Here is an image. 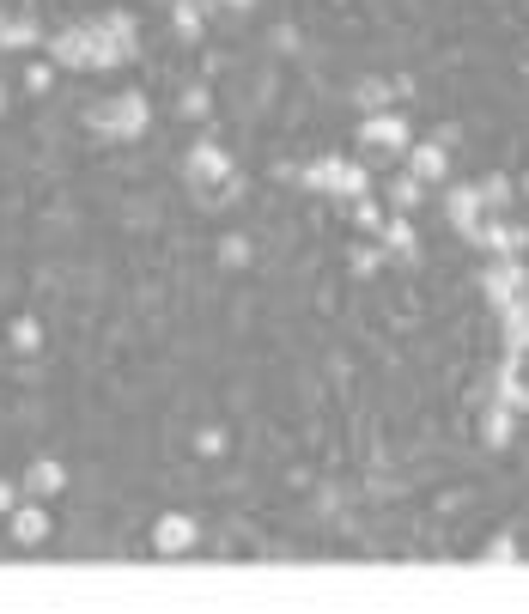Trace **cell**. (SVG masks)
Listing matches in <instances>:
<instances>
[{"instance_id":"cell-1","label":"cell","mask_w":529,"mask_h":614,"mask_svg":"<svg viewBox=\"0 0 529 614\" xmlns=\"http://www.w3.org/2000/svg\"><path fill=\"white\" fill-rule=\"evenodd\" d=\"M49 55H55V67L110 73V67H128L140 55V25L128 13H104V19H86V25H67V31H55Z\"/></svg>"},{"instance_id":"cell-2","label":"cell","mask_w":529,"mask_h":614,"mask_svg":"<svg viewBox=\"0 0 529 614\" xmlns=\"http://www.w3.org/2000/svg\"><path fill=\"white\" fill-rule=\"evenodd\" d=\"M183 177H189V189L201 195V207H232V201L244 195V177H238V165H232V152L213 146V140H201V146L183 152Z\"/></svg>"},{"instance_id":"cell-3","label":"cell","mask_w":529,"mask_h":614,"mask_svg":"<svg viewBox=\"0 0 529 614\" xmlns=\"http://www.w3.org/2000/svg\"><path fill=\"white\" fill-rule=\"evenodd\" d=\"M298 183H305L311 195H329V201H359L371 189L365 165H353L347 152H323V159H311L305 171H298Z\"/></svg>"},{"instance_id":"cell-4","label":"cell","mask_w":529,"mask_h":614,"mask_svg":"<svg viewBox=\"0 0 529 614\" xmlns=\"http://www.w3.org/2000/svg\"><path fill=\"white\" fill-rule=\"evenodd\" d=\"M146 122H153V104H146L140 92H122V98H104L86 110V128L104 134V140H140Z\"/></svg>"},{"instance_id":"cell-5","label":"cell","mask_w":529,"mask_h":614,"mask_svg":"<svg viewBox=\"0 0 529 614\" xmlns=\"http://www.w3.org/2000/svg\"><path fill=\"white\" fill-rule=\"evenodd\" d=\"M359 146H371V152H390V159H402V152L414 146V134H408V116H402V110H371V116H359Z\"/></svg>"},{"instance_id":"cell-6","label":"cell","mask_w":529,"mask_h":614,"mask_svg":"<svg viewBox=\"0 0 529 614\" xmlns=\"http://www.w3.org/2000/svg\"><path fill=\"white\" fill-rule=\"evenodd\" d=\"M523 286H529V268H523L517 256H493V262H487V274H481V292H487L493 311H505V304H511Z\"/></svg>"},{"instance_id":"cell-7","label":"cell","mask_w":529,"mask_h":614,"mask_svg":"<svg viewBox=\"0 0 529 614\" xmlns=\"http://www.w3.org/2000/svg\"><path fill=\"white\" fill-rule=\"evenodd\" d=\"M195 542H201V523H195L189 511H165V517L153 523V554H165V560L189 554Z\"/></svg>"},{"instance_id":"cell-8","label":"cell","mask_w":529,"mask_h":614,"mask_svg":"<svg viewBox=\"0 0 529 614\" xmlns=\"http://www.w3.org/2000/svg\"><path fill=\"white\" fill-rule=\"evenodd\" d=\"M493 402H505L511 414H529V377H523V353H505V365L493 371Z\"/></svg>"},{"instance_id":"cell-9","label":"cell","mask_w":529,"mask_h":614,"mask_svg":"<svg viewBox=\"0 0 529 614\" xmlns=\"http://www.w3.org/2000/svg\"><path fill=\"white\" fill-rule=\"evenodd\" d=\"M444 213H450V225H457L463 238H475L481 225H487V207H481L475 183H457V189H444Z\"/></svg>"},{"instance_id":"cell-10","label":"cell","mask_w":529,"mask_h":614,"mask_svg":"<svg viewBox=\"0 0 529 614\" xmlns=\"http://www.w3.org/2000/svg\"><path fill=\"white\" fill-rule=\"evenodd\" d=\"M7 517H13V542L19 548H43L49 542V505L43 499H19Z\"/></svg>"},{"instance_id":"cell-11","label":"cell","mask_w":529,"mask_h":614,"mask_svg":"<svg viewBox=\"0 0 529 614\" xmlns=\"http://www.w3.org/2000/svg\"><path fill=\"white\" fill-rule=\"evenodd\" d=\"M469 244H475V250H487V256H517V250L529 244V232H523V225H505L499 213H487V225H481Z\"/></svg>"},{"instance_id":"cell-12","label":"cell","mask_w":529,"mask_h":614,"mask_svg":"<svg viewBox=\"0 0 529 614\" xmlns=\"http://www.w3.org/2000/svg\"><path fill=\"white\" fill-rule=\"evenodd\" d=\"M19 493H25V499H43V505H49L55 493H67V469L55 463V456H37V463L25 469V481H19Z\"/></svg>"},{"instance_id":"cell-13","label":"cell","mask_w":529,"mask_h":614,"mask_svg":"<svg viewBox=\"0 0 529 614\" xmlns=\"http://www.w3.org/2000/svg\"><path fill=\"white\" fill-rule=\"evenodd\" d=\"M377 238H384V256H390V262H414V256H420V238H414L408 213H384V225H377Z\"/></svg>"},{"instance_id":"cell-14","label":"cell","mask_w":529,"mask_h":614,"mask_svg":"<svg viewBox=\"0 0 529 614\" xmlns=\"http://www.w3.org/2000/svg\"><path fill=\"white\" fill-rule=\"evenodd\" d=\"M402 171L432 189V183H444V171H450V152H444V146H408V152H402Z\"/></svg>"},{"instance_id":"cell-15","label":"cell","mask_w":529,"mask_h":614,"mask_svg":"<svg viewBox=\"0 0 529 614\" xmlns=\"http://www.w3.org/2000/svg\"><path fill=\"white\" fill-rule=\"evenodd\" d=\"M43 43V25L31 13H0V49H37Z\"/></svg>"},{"instance_id":"cell-16","label":"cell","mask_w":529,"mask_h":614,"mask_svg":"<svg viewBox=\"0 0 529 614\" xmlns=\"http://www.w3.org/2000/svg\"><path fill=\"white\" fill-rule=\"evenodd\" d=\"M511 432H517V414H511L505 402H487V414H481V444H487V450H505Z\"/></svg>"},{"instance_id":"cell-17","label":"cell","mask_w":529,"mask_h":614,"mask_svg":"<svg viewBox=\"0 0 529 614\" xmlns=\"http://www.w3.org/2000/svg\"><path fill=\"white\" fill-rule=\"evenodd\" d=\"M353 104H359V116L396 110V86H390V80H359V86H353Z\"/></svg>"},{"instance_id":"cell-18","label":"cell","mask_w":529,"mask_h":614,"mask_svg":"<svg viewBox=\"0 0 529 614\" xmlns=\"http://www.w3.org/2000/svg\"><path fill=\"white\" fill-rule=\"evenodd\" d=\"M171 25L183 43H195L201 37V0H171Z\"/></svg>"},{"instance_id":"cell-19","label":"cell","mask_w":529,"mask_h":614,"mask_svg":"<svg viewBox=\"0 0 529 614\" xmlns=\"http://www.w3.org/2000/svg\"><path fill=\"white\" fill-rule=\"evenodd\" d=\"M475 195H481V207H487V213H499V207H511V177H499V171H493V177H481V183H475Z\"/></svg>"},{"instance_id":"cell-20","label":"cell","mask_w":529,"mask_h":614,"mask_svg":"<svg viewBox=\"0 0 529 614\" xmlns=\"http://www.w3.org/2000/svg\"><path fill=\"white\" fill-rule=\"evenodd\" d=\"M420 195H426V183H420V177H408V171L390 183V201H396V213H414V207H420Z\"/></svg>"},{"instance_id":"cell-21","label":"cell","mask_w":529,"mask_h":614,"mask_svg":"<svg viewBox=\"0 0 529 614\" xmlns=\"http://www.w3.org/2000/svg\"><path fill=\"white\" fill-rule=\"evenodd\" d=\"M177 110H183V116H189V122H207V116H213V98H207V86H189V92H183V104H177Z\"/></svg>"},{"instance_id":"cell-22","label":"cell","mask_w":529,"mask_h":614,"mask_svg":"<svg viewBox=\"0 0 529 614\" xmlns=\"http://www.w3.org/2000/svg\"><path fill=\"white\" fill-rule=\"evenodd\" d=\"M13 347H19V353H37V347H43V323H37V317H19V323H13Z\"/></svg>"},{"instance_id":"cell-23","label":"cell","mask_w":529,"mask_h":614,"mask_svg":"<svg viewBox=\"0 0 529 614\" xmlns=\"http://www.w3.org/2000/svg\"><path fill=\"white\" fill-rule=\"evenodd\" d=\"M353 225H359V232H377V225H384V207H377L371 195H359L353 201Z\"/></svg>"},{"instance_id":"cell-24","label":"cell","mask_w":529,"mask_h":614,"mask_svg":"<svg viewBox=\"0 0 529 614\" xmlns=\"http://www.w3.org/2000/svg\"><path fill=\"white\" fill-rule=\"evenodd\" d=\"M511 560H517V542H511V535H499V542L481 548V566H511Z\"/></svg>"},{"instance_id":"cell-25","label":"cell","mask_w":529,"mask_h":614,"mask_svg":"<svg viewBox=\"0 0 529 614\" xmlns=\"http://www.w3.org/2000/svg\"><path fill=\"white\" fill-rule=\"evenodd\" d=\"M49 80H55V67H49V61H31V67H25V92H37V98H43V92H49Z\"/></svg>"},{"instance_id":"cell-26","label":"cell","mask_w":529,"mask_h":614,"mask_svg":"<svg viewBox=\"0 0 529 614\" xmlns=\"http://www.w3.org/2000/svg\"><path fill=\"white\" fill-rule=\"evenodd\" d=\"M219 262H225V268H244V262H250V238H225V244H219Z\"/></svg>"},{"instance_id":"cell-27","label":"cell","mask_w":529,"mask_h":614,"mask_svg":"<svg viewBox=\"0 0 529 614\" xmlns=\"http://www.w3.org/2000/svg\"><path fill=\"white\" fill-rule=\"evenodd\" d=\"M195 450H201V456H225V432H219V426H207V432L195 438Z\"/></svg>"},{"instance_id":"cell-28","label":"cell","mask_w":529,"mask_h":614,"mask_svg":"<svg viewBox=\"0 0 529 614\" xmlns=\"http://www.w3.org/2000/svg\"><path fill=\"white\" fill-rule=\"evenodd\" d=\"M377 262H384V256H377V250H359V256H353V274L365 280V274H377Z\"/></svg>"},{"instance_id":"cell-29","label":"cell","mask_w":529,"mask_h":614,"mask_svg":"<svg viewBox=\"0 0 529 614\" xmlns=\"http://www.w3.org/2000/svg\"><path fill=\"white\" fill-rule=\"evenodd\" d=\"M19 499H25V493H19V487H13V481H0V517H7V511H13V505H19Z\"/></svg>"},{"instance_id":"cell-30","label":"cell","mask_w":529,"mask_h":614,"mask_svg":"<svg viewBox=\"0 0 529 614\" xmlns=\"http://www.w3.org/2000/svg\"><path fill=\"white\" fill-rule=\"evenodd\" d=\"M201 7H225V13H250L256 0H201Z\"/></svg>"},{"instance_id":"cell-31","label":"cell","mask_w":529,"mask_h":614,"mask_svg":"<svg viewBox=\"0 0 529 614\" xmlns=\"http://www.w3.org/2000/svg\"><path fill=\"white\" fill-rule=\"evenodd\" d=\"M0 116H7V80H0Z\"/></svg>"},{"instance_id":"cell-32","label":"cell","mask_w":529,"mask_h":614,"mask_svg":"<svg viewBox=\"0 0 529 614\" xmlns=\"http://www.w3.org/2000/svg\"><path fill=\"white\" fill-rule=\"evenodd\" d=\"M523 195H529V171H523Z\"/></svg>"}]
</instances>
